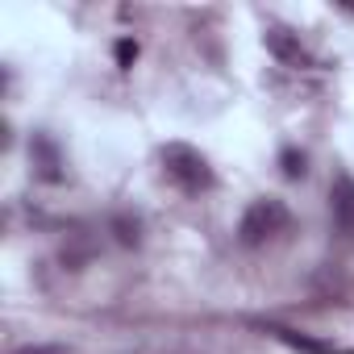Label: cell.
<instances>
[{"label": "cell", "instance_id": "1", "mask_svg": "<svg viewBox=\"0 0 354 354\" xmlns=\"http://www.w3.org/2000/svg\"><path fill=\"white\" fill-rule=\"evenodd\" d=\"M162 171H167V180L175 184V188H184V192H209L217 180H213V167H209V158L201 154V150H192L188 142H167L162 146Z\"/></svg>", "mask_w": 354, "mask_h": 354}, {"label": "cell", "instance_id": "2", "mask_svg": "<svg viewBox=\"0 0 354 354\" xmlns=\"http://www.w3.org/2000/svg\"><path fill=\"white\" fill-rule=\"evenodd\" d=\"M292 225V213H288V205L283 201H254L246 213H242V225H238V234H242V242L246 246H263V242H271L275 234H283Z\"/></svg>", "mask_w": 354, "mask_h": 354}, {"label": "cell", "instance_id": "3", "mask_svg": "<svg viewBox=\"0 0 354 354\" xmlns=\"http://www.w3.org/2000/svg\"><path fill=\"white\" fill-rule=\"evenodd\" d=\"M329 217H333L337 234L354 238V180L350 175H337L329 188Z\"/></svg>", "mask_w": 354, "mask_h": 354}, {"label": "cell", "instance_id": "4", "mask_svg": "<svg viewBox=\"0 0 354 354\" xmlns=\"http://www.w3.org/2000/svg\"><path fill=\"white\" fill-rule=\"evenodd\" d=\"M30 150L38 154V175H42V180H50V184H59V180H63V158H59V146H55L46 133H34Z\"/></svg>", "mask_w": 354, "mask_h": 354}, {"label": "cell", "instance_id": "5", "mask_svg": "<svg viewBox=\"0 0 354 354\" xmlns=\"http://www.w3.org/2000/svg\"><path fill=\"white\" fill-rule=\"evenodd\" d=\"M267 333H271V337H279L283 346L300 350V354H337V346H329V342H317V337H304V333H296V329H288V325H271Z\"/></svg>", "mask_w": 354, "mask_h": 354}, {"label": "cell", "instance_id": "6", "mask_svg": "<svg viewBox=\"0 0 354 354\" xmlns=\"http://www.w3.org/2000/svg\"><path fill=\"white\" fill-rule=\"evenodd\" d=\"M263 42H267V50H271L279 63H300V59H304L300 42H296L288 30H267V38H263Z\"/></svg>", "mask_w": 354, "mask_h": 354}, {"label": "cell", "instance_id": "7", "mask_svg": "<svg viewBox=\"0 0 354 354\" xmlns=\"http://www.w3.org/2000/svg\"><path fill=\"white\" fill-rule=\"evenodd\" d=\"M279 171L288 175V180H300V175L308 171V167H304V154H300L296 146H288V150H279Z\"/></svg>", "mask_w": 354, "mask_h": 354}, {"label": "cell", "instance_id": "8", "mask_svg": "<svg viewBox=\"0 0 354 354\" xmlns=\"http://www.w3.org/2000/svg\"><path fill=\"white\" fill-rule=\"evenodd\" d=\"M113 234H117L121 246H138V242H142V225L129 221V217H113Z\"/></svg>", "mask_w": 354, "mask_h": 354}, {"label": "cell", "instance_id": "9", "mask_svg": "<svg viewBox=\"0 0 354 354\" xmlns=\"http://www.w3.org/2000/svg\"><path fill=\"white\" fill-rule=\"evenodd\" d=\"M133 59H138V42L133 38H121L117 42V67H133Z\"/></svg>", "mask_w": 354, "mask_h": 354}, {"label": "cell", "instance_id": "10", "mask_svg": "<svg viewBox=\"0 0 354 354\" xmlns=\"http://www.w3.org/2000/svg\"><path fill=\"white\" fill-rule=\"evenodd\" d=\"M13 354H67V346H21Z\"/></svg>", "mask_w": 354, "mask_h": 354}]
</instances>
